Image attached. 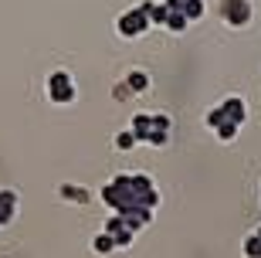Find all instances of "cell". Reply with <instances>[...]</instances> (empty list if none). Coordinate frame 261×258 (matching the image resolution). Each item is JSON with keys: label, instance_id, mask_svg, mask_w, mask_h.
Segmentation results:
<instances>
[{"label": "cell", "instance_id": "obj_18", "mask_svg": "<svg viewBox=\"0 0 261 258\" xmlns=\"http://www.w3.org/2000/svg\"><path fill=\"white\" fill-rule=\"evenodd\" d=\"M153 129H163V133H170V119H166V115H153Z\"/></svg>", "mask_w": 261, "mask_h": 258}, {"label": "cell", "instance_id": "obj_8", "mask_svg": "<svg viewBox=\"0 0 261 258\" xmlns=\"http://www.w3.org/2000/svg\"><path fill=\"white\" fill-rule=\"evenodd\" d=\"M149 129H153V115L139 112V115L133 119V133H136V139H139V143H146V136H149Z\"/></svg>", "mask_w": 261, "mask_h": 258}, {"label": "cell", "instance_id": "obj_2", "mask_svg": "<svg viewBox=\"0 0 261 258\" xmlns=\"http://www.w3.org/2000/svg\"><path fill=\"white\" fill-rule=\"evenodd\" d=\"M75 82H71V75L68 72H51L48 75V99L55 105H68V102H75Z\"/></svg>", "mask_w": 261, "mask_h": 258}, {"label": "cell", "instance_id": "obj_17", "mask_svg": "<svg viewBox=\"0 0 261 258\" xmlns=\"http://www.w3.org/2000/svg\"><path fill=\"white\" fill-rule=\"evenodd\" d=\"M112 238H116V248H129V245H133V228H122V231H116Z\"/></svg>", "mask_w": 261, "mask_h": 258}, {"label": "cell", "instance_id": "obj_7", "mask_svg": "<svg viewBox=\"0 0 261 258\" xmlns=\"http://www.w3.org/2000/svg\"><path fill=\"white\" fill-rule=\"evenodd\" d=\"M92 251H95V255H112V251H116V238H112L109 231L95 234V238H92Z\"/></svg>", "mask_w": 261, "mask_h": 258}, {"label": "cell", "instance_id": "obj_6", "mask_svg": "<svg viewBox=\"0 0 261 258\" xmlns=\"http://www.w3.org/2000/svg\"><path fill=\"white\" fill-rule=\"evenodd\" d=\"M14 214H17V194L14 191H0V224L14 221Z\"/></svg>", "mask_w": 261, "mask_h": 258}, {"label": "cell", "instance_id": "obj_16", "mask_svg": "<svg viewBox=\"0 0 261 258\" xmlns=\"http://www.w3.org/2000/svg\"><path fill=\"white\" fill-rule=\"evenodd\" d=\"M146 143H149V146H166V143H170V136H166L163 129H149V136H146Z\"/></svg>", "mask_w": 261, "mask_h": 258}, {"label": "cell", "instance_id": "obj_12", "mask_svg": "<svg viewBox=\"0 0 261 258\" xmlns=\"http://www.w3.org/2000/svg\"><path fill=\"white\" fill-rule=\"evenodd\" d=\"M238 129H241V126L227 119V123H224L221 129H214V133H217V139H221V143H231V139H238Z\"/></svg>", "mask_w": 261, "mask_h": 258}, {"label": "cell", "instance_id": "obj_1", "mask_svg": "<svg viewBox=\"0 0 261 258\" xmlns=\"http://www.w3.org/2000/svg\"><path fill=\"white\" fill-rule=\"evenodd\" d=\"M149 28H153V20H149V14H146L143 7L126 10V14H119V20H116V31L122 38H139V34H146Z\"/></svg>", "mask_w": 261, "mask_h": 258}, {"label": "cell", "instance_id": "obj_4", "mask_svg": "<svg viewBox=\"0 0 261 258\" xmlns=\"http://www.w3.org/2000/svg\"><path fill=\"white\" fill-rule=\"evenodd\" d=\"M58 197H61V201H68V204H78V207H82V204L92 201V191H88V187H82V183H61V187H58Z\"/></svg>", "mask_w": 261, "mask_h": 258}, {"label": "cell", "instance_id": "obj_13", "mask_svg": "<svg viewBox=\"0 0 261 258\" xmlns=\"http://www.w3.org/2000/svg\"><path fill=\"white\" fill-rule=\"evenodd\" d=\"M241 251H244V258H261V238H258V234H248Z\"/></svg>", "mask_w": 261, "mask_h": 258}, {"label": "cell", "instance_id": "obj_11", "mask_svg": "<svg viewBox=\"0 0 261 258\" xmlns=\"http://www.w3.org/2000/svg\"><path fill=\"white\" fill-rule=\"evenodd\" d=\"M180 10L187 14V20H197V17H203L207 4H203V0H180Z\"/></svg>", "mask_w": 261, "mask_h": 258}, {"label": "cell", "instance_id": "obj_15", "mask_svg": "<svg viewBox=\"0 0 261 258\" xmlns=\"http://www.w3.org/2000/svg\"><path fill=\"white\" fill-rule=\"evenodd\" d=\"M224 123H227V115H224V109H221V105H217V109H211V112H207V126H211V129H221Z\"/></svg>", "mask_w": 261, "mask_h": 258}, {"label": "cell", "instance_id": "obj_19", "mask_svg": "<svg viewBox=\"0 0 261 258\" xmlns=\"http://www.w3.org/2000/svg\"><path fill=\"white\" fill-rule=\"evenodd\" d=\"M254 234H258V238H261V228H258V231H254Z\"/></svg>", "mask_w": 261, "mask_h": 258}, {"label": "cell", "instance_id": "obj_9", "mask_svg": "<svg viewBox=\"0 0 261 258\" xmlns=\"http://www.w3.org/2000/svg\"><path fill=\"white\" fill-rule=\"evenodd\" d=\"M126 85H129V92H146L149 75H146V72H139V68H133V72H126Z\"/></svg>", "mask_w": 261, "mask_h": 258}, {"label": "cell", "instance_id": "obj_3", "mask_svg": "<svg viewBox=\"0 0 261 258\" xmlns=\"http://www.w3.org/2000/svg\"><path fill=\"white\" fill-rule=\"evenodd\" d=\"M221 14L231 28H244V24L251 20V0H224Z\"/></svg>", "mask_w": 261, "mask_h": 258}, {"label": "cell", "instance_id": "obj_14", "mask_svg": "<svg viewBox=\"0 0 261 258\" xmlns=\"http://www.w3.org/2000/svg\"><path fill=\"white\" fill-rule=\"evenodd\" d=\"M136 143H139V139H136L133 129H122V133H116V150H133Z\"/></svg>", "mask_w": 261, "mask_h": 258}, {"label": "cell", "instance_id": "obj_5", "mask_svg": "<svg viewBox=\"0 0 261 258\" xmlns=\"http://www.w3.org/2000/svg\"><path fill=\"white\" fill-rule=\"evenodd\" d=\"M221 109H224V115H227L231 123H238V126H241V123H244V115H248V109H244V99H241V96H227V99L221 102Z\"/></svg>", "mask_w": 261, "mask_h": 258}, {"label": "cell", "instance_id": "obj_10", "mask_svg": "<svg viewBox=\"0 0 261 258\" xmlns=\"http://www.w3.org/2000/svg\"><path fill=\"white\" fill-rule=\"evenodd\" d=\"M187 24H190V20H187V14H184V10H180V7H170V17H166V28H170V31H173V34H184V31H187Z\"/></svg>", "mask_w": 261, "mask_h": 258}]
</instances>
